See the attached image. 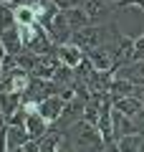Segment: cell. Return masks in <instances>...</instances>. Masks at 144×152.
Here are the masks:
<instances>
[{
	"label": "cell",
	"instance_id": "cell-20",
	"mask_svg": "<svg viewBox=\"0 0 144 152\" xmlns=\"http://www.w3.org/2000/svg\"><path fill=\"white\" fill-rule=\"evenodd\" d=\"M121 8H139V10H144V0H124L121 5H119V10Z\"/></svg>",
	"mask_w": 144,
	"mask_h": 152
},
{
	"label": "cell",
	"instance_id": "cell-15",
	"mask_svg": "<svg viewBox=\"0 0 144 152\" xmlns=\"http://www.w3.org/2000/svg\"><path fill=\"white\" fill-rule=\"evenodd\" d=\"M61 10L66 13V18H68V23H71V28H73V31L91 26V18H89V13H86L81 5H76V8H61Z\"/></svg>",
	"mask_w": 144,
	"mask_h": 152
},
{
	"label": "cell",
	"instance_id": "cell-4",
	"mask_svg": "<svg viewBox=\"0 0 144 152\" xmlns=\"http://www.w3.org/2000/svg\"><path fill=\"white\" fill-rule=\"evenodd\" d=\"M61 112H63V99H61L58 94H51V96H46L38 104V114H41L48 124H56L58 117H61Z\"/></svg>",
	"mask_w": 144,
	"mask_h": 152
},
{
	"label": "cell",
	"instance_id": "cell-17",
	"mask_svg": "<svg viewBox=\"0 0 144 152\" xmlns=\"http://www.w3.org/2000/svg\"><path fill=\"white\" fill-rule=\"evenodd\" d=\"M51 81L58 84V89L61 86H68V84L76 81V71L71 69V66H66V64H58V69L53 71V79H51Z\"/></svg>",
	"mask_w": 144,
	"mask_h": 152
},
{
	"label": "cell",
	"instance_id": "cell-6",
	"mask_svg": "<svg viewBox=\"0 0 144 152\" xmlns=\"http://www.w3.org/2000/svg\"><path fill=\"white\" fill-rule=\"evenodd\" d=\"M0 41H3V46H5V51L10 56H20L23 51H25V43H23L20 31H18V23L10 26V28H3V31H0Z\"/></svg>",
	"mask_w": 144,
	"mask_h": 152
},
{
	"label": "cell",
	"instance_id": "cell-9",
	"mask_svg": "<svg viewBox=\"0 0 144 152\" xmlns=\"http://www.w3.org/2000/svg\"><path fill=\"white\" fill-rule=\"evenodd\" d=\"M114 3L111 0H84V10L89 13V18H91V23H101V20H106L109 15H111V10H114Z\"/></svg>",
	"mask_w": 144,
	"mask_h": 152
},
{
	"label": "cell",
	"instance_id": "cell-3",
	"mask_svg": "<svg viewBox=\"0 0 144 152\" xmlns=\"http://www.w3.org/2000/svg\"><path fill=\"white\" fill-rule=\"evenodd\" d=\"M84 107H86V102H84L81 96L66 102V104H63V112H61V117H58V122L51 124V129L56 127V132H66L71 124H76L79 119H84Z\"/></svg>",
	"mask_w": 144,
	"mask_h": 152
},
{
	"label": "cell",
	"instance_id": "cell-5",
	"mask_svg": "<svg viewBox=\"0 0 144 152\" xmlns=\"http://www.w3.org/2000/svg\"><path fill=\"white\" fill-rule=\"evenodd\" d=\"M23 107V94L13 91V89H0V112L5 117V122L13 119V114Z\"/></svg>",
	"mask_w": 144,
	"mask_h": 152
},
{
	"label": "cell",
	"instance_id": "cell-25",
	"mask_svg": "<svg viewBox=\"0 0 144 152\" xmlns=\"http://www.w3.org/2000/svg\"><path fill=\"white\" fill-rule=\"evenodd\" d=\"M111 3H114V5H116V8H119V5H121V3H124V0H111Z\"/></svg>",
	"mask_w": 144,
	"mask_h": 152
},
{
	"label": "cell",
	"instance_id": "cell-18",
	"mask_svg": "<svg viewBox=\"0 0 144 152\" xmlns=\"http://www.w3.org/2000/svg\"><path fill=\"white\" fill-rule=\"evenodd\" d=\"M15 23L18 26H33V23H38L36 8L33 5H15Z\"/></svg>",
	"mask_w": 144,
	"mask_h": 152
},
{
	"label": "cell",
	"instance_id": "cell-16",
	"mask_svg": "<svg viewBox=\"0 0 144 152\" xmlns=\"http://www.w3.org/2000/svg\"><path fill=\"white\" fill-rule=\"evenodd\" d=\"M142 142H144V132H137V134H124L116 140L119 152H139L142 150Z\"/></svg>",
	"mask_w": 144,
	"mask_h": 152
},
{
	"label": "cell",
	"instance_id": "cell-7",
	"mask_svg": "<svg viewBox=\"0 0 144 152\" xmlns=\"http://www.w3.org/2000/svg\"><path fill=\"white\" fill-rule=\"evenodd\" d=\"M56 53H58V61L61 64H66V66H71V69H76V66L81 64V61L86 58V51L84 48H79L76 43H61V46H56Z\"/></svg>",
	"mask_w": 144,
	"mask_h": 152
},
{
	"label": "cell",
	"instance_id": "cell-12",
	"mask_svg": "<svg viewBox=\"0 0 144 152\" xmlns=\"http://www.w3.org/2000/svg\"><path fill=\"white\" fill-rule=\"evenodd\" d=\"M31 140L25 124H5V147L13 150V147H23Z\"/></svg>",
	"mask_w": 144,
	"mask_h": 152
},
{
	"label": "cell",
	"instance_id": "cell-23",
	"mask_svg": "<svg viewBox=\"0 0 144 152\" xmlns=\"http://www.w3.org/2000/svg\"><path fill=\"white\" fill-rule=\"evenodd\" d=\"M3 79H5V71H3V66H0V84H3Z\"/></svg>",
	"mask_w": 144,
	"mask_h": 152
},
{
	"label": "cell",
	"instance_id": "cell-1",
	"mask_svg": "<svg viewBox=\"0 0 144 152\" xmlns=\"http://www.w3.org/2000/svg\"><path fill=\"white\" fill-rule=\"evenodd\" d=\"M63 137H66V145L71 147V152H101L106 147L99 127L86 119H79L76 124H71L63 132Z\"/></svg>",
	"mask_w": 144,
	"mask_h": 152
},
{
	"label": "cell",
	"instance_id": "cell-22",
	"mask_svg": "<svg viewBox=\"0 0 144 152\" xmlns=\"http://www.w3.org/2000/svg\"><path fill=\"white\" fill-rule=\"evenodd\" d=\"M0 3H3V5H13V8H15L18 3H20V0H0Z\"/></svg>",
	"mask_w": 144,
	"mask_h": 152
},
{
	"label": "cell",
	"instance_id": "cell-26",
	"mask_svg": "<svg viewBox=\"0 0 144 152\" xmlns=\"http://www.w3.org/2000/svg\"><path fill=\"white\" fill-rule=\"evenodd\" d=\"M139 152H144V142H142V150H139Z\"/></svg>",
	"mask_w": 144,
	"mask_h": 152
},
{
	"label": "cell",
	"instance_id": "cell-24",
	"mask_svg": "<svg viewBox=\"0 0 144 152\" xmlns=\"http://www.w3.org/2000/svg\"><path fill=\"white\" fill-rule=\"evenodd\" d=\"M137 94H142V96H144V86H137Z\"/></svg>",
	"mask_w": 144,
	"mask_h": 152
},
{
	"label": "cell",
	"instance_id": "cell-13",
	"mask_svg": "<svg viewBox=\"0 0 144 152\" xmlns=\"http://www.w3.org/2000/svg\"><path fill=\"white\" fill-rule=\"evenodd\" d=\"M116 74L124 76V79H129V81H134L137 86H144V58H139V61H129V64L119 66Z\"/></svg>",
	"mask_w": 144,
	"mask_h": 152
},
{
	"label": "cell",
	"instance_id": "cell-19",
	"mask_svg": "<svg viewBox=\"0 0 144 152\" xmlns=\"http://www.w3.org/2000/svg\"><path fill=\"white\" fill-rule=\"evenodd\" d=\"M10 26H15V8L0 3V31L3 28H10Z\"/></svg>",
	"mask_w": 144,
	"mask_h": 152
},
{
	"label": "cell",
	"instance_id": "cell-8",
	"mask_svg": "<svg viewBox=\"0 0 144 152\" xmlns=\"http://www.w3.org/2000/svg\"><path fill=\"white\" fill-rule=\"evenodd\" d=\"M58 53H43V56H38L36 58V66H33V71L31 74L33 76H38V79H53V71L58 69Z\"/></svg>",
	"mask_w": 144,
	"mask_h": 152
},
{
	"label": "cell",
	"instance_id": "cell-14",
	"mask_svg": "<svg viewBox=\"0 0 144 152\" xmlns=\"http://www.w3.org/2000/svg\"><path fill=\"white\" fill-rule=\"evenodd\" d=\"M129 94H137V84L124 79V76H119V74H114L111 84H109V96L119 99V96H129Z\"/></svg>",
	"mask_w": 144,
	"mask_h": 152
},
{
	"label": "cell",
	"instance_id": "cell-11",
	"mask_svg": "<svg viewBox=\"0 0 144 152\" xmlns=\"http://www.w3.org/2000/svg\"><path fill=\"white\" fill-rule=\"evenodd\" d=\"M111 119H114V137H124V134H137L139 132V127L134 124V119L132 117H127L124 112H119V109H114L111 107Z\"/></svg>",
	"mask_w": 144,
	"mask_h": 152
},
{
	"label": "cell",
	"instance_id": "cell-10",
	"mask_svg": "<svg viewBox=\"0 0 144 152\" xmlns=\"http://www.w3.org/2000/svg\"><path fill=\"white\" fill-rule=\"evenodd\" d=\"M25 129H28V134H31V140H43V137L51 132V124H48L46 119H43L38 112H28V117H25Z\"/></svg>",
	"mask_w": 144,
	"mask_h": 152
},
{
	"label": "cell",
	"instance_id": "cell-21",
	"mask_svg": "<svg viewBox=\"0 0 144 152\" xmlns=\"http://www.w3.org/2000/svg\"><path fill=\"white\" fill-rule=\"evenodd\" d=\"M8 56V51H5V46H3V41H0V64H3V58Z\"/></svg>",
	"mask_w": 144,
	"mask_h": 152
},
{
	"label": "cell",
	"instance_id": "cell-2",
	"mask_svg": "<svg viewBox=\"0 0 144 152\" xmlns=\"http://www.w3.org/2000/svg\"><path fill=\"white\" fill-rule=\"evenodd\" d=\"M43 26V23H41ZM48 31V36H51V41H53L56 46H61V43H68L71 41V36H73V28H71V23H68V18H66V13L63 10H58L51 20L43 26Z\"/></svg>",
	"mask_w": 144,
	"mask_h": 152
}]
</instances>
